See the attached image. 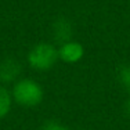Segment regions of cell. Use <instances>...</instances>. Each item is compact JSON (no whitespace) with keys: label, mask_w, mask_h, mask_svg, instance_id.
<instances>
[{"label":"cell","mask_w":130,"mask_h":130,"mask_svg":"<svg viewBox=\"0 0 130 130\" xmlns=\"http://www.w3.org/2000/svg\"><path fill=\"white\" fill-rule=\"evenodd\" d=\"M43 87L40 83H38L33 79H21L18 80L13 87L11 97L17 104L22 107L32 108L39 105L43 101Z\"/></svg>","instance_id":"obj_1"},{"label":"cell","mask_w":130,"mask_h":130,"mask_svg":"<svg viewBox=\"0 0 130 130\" xmlns=\"http://www.w3.org/2000/svg\"><path fill=\"white\" fill-rule=\"evenodd\" d=\"M28 64L36 71H48L55 65L58 58V48L53 43H38L28 53Z\"/></svg>","instance_id":"obj_2"},{"label":"cell","mask_w":130,"mask_h":130,"mask_svg":"<svg viewBox=\"0 0 130 130\" xmlns=\"http://www.w3.org/2000/svg\"><path fill=\"white\" fill-rule=\"evenodd\" d=\"M85 55V48L76 40H69L58 47V58L67 64H76Z\"/></svg>","instance_id":"obj_3"},{"label":"cell","mask_w":130,"mask_h":130,"mask_svg":"<svg viewBox=\"0 0 130 130\" xmlns=\"http://www.w3.org/2000/svg\"><path fill=\"white\" fill-rule=\"evenodd\" d=\"M72 35H73V28L69 20L62 17L54 21V24H53V39L60 46L72 40Z\"/></svg>","instance_id":"obj_4"},{"label":"cell","mask_w":130,"mask_h":130,"mask_svg":"<svg viewBox=\"0 0 130 130\" xmlns=\"http://www.w3.org/2000/svg\"><path fill=\"white\" fill-rule=\"evenodd\" d=\"M22 67L14 58H7V60L2 61L0 62V85H4V83H10L15 80L20 76Z\"/></svg>","instance_id":"obj_5"},{"label":"cell","mask_w":130,"mask_h":130,"mask_svg":"<svg viewBox=\"0 0 130 130\" xmlns=\"http://www.w3.org/2000/svg\"><path fill=\"white\" fill-rule=\"evenodd\" d=\"M11 103H13V97L7 91V89L0 85V119L7 116V113L10 112Z\"/></svg>","instance_id":"obj_6"},{"label":"cell","mask_w":130,"mask_h":130,"mask_svg":"<svg viewBox=\"0 0 130 130\" xmlns=\"http://www.w3.org/2000/svg\"><path fill=\"white\" fill-rule=\"evenodd\" d=\"M118 76H119V80L123 85V87L126 89L127 94H130V65H123L119 69Z\"/></svg>","instance_id":"obj_7"},{"label":"cell","mask_w":130,"mask_h":130,"mask_svg":"<svg viewBox=\"0 0 130 130\" xmlns=\"http://www.w3.org/2000/svg\"><path fill=\"white\" fill-rule=\"evenodd\" d=\"M42 130H69L68 127H65L64 125H61V123H57V122H48L44 125V127Z\"/></svg>","instance_id":"obj_8"},{"label":"cell","mask_w":130,"mask_h":130,"mask_svg":"<svg viewBox=\"0 0 130 130\" xmlns=\"http://www.w3.org/2000/svg\"><path fill=\"white\" fill-rule=\"evenodd\" d=\"M125 111L130 116V94H127V100H126V104H125Z\"/></svg>","instance_id":"obj_9"}]
</instances>
